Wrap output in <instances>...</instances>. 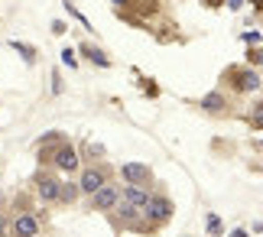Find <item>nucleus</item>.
I'll return each mask as SVG.
<instances>
[{
  "label": "nucleus",
  "mask_w": 263,
  "mask_h": 237,
  "mask_svg": "<svg viewBox=\"0 0 263 237\" xmlns=\"http://www.w3.org/2000/svg\"><path fill=\"white\" fill-rule=\"evenodd\" d=\"M52 91H55V95L62 91V78H59V71H52Z\"/></svg>",
  "instance_id": "412c9836"
},
{
  "label": "nucleus",
  "mask_w": 263,
  "mask_h": 237,
  "mask_svg": "<svg viewBox=\"0 0 263 237\" xmlns=\"http://www.w3.org/2000/svg\"><path fill=\"white\" fill-rule=\"evenodd\" d=\"M82 56H85V59H91L98 68H110V59H107L104 52H101V49H95L91 43H85V46H82Z\"/></svg>",
  "instance_id": "f8f14e48"
},
{
  "label": "nucleus",
  "mask_w": 263,
  "mask_h": 237,
  "mask_svg": "<svg viewBox=\"0 0 263 237\" xmlns=\"http://www.w3.org/2000/svg\"><path fill=\"white\" fill-rule=\"evenodd\" d=\"M117 202H120V189H117V185H110V182H104L95 195H91V208H98V211L114 208Z\"/></svg>",
  "instance_id": "20e7f679"
},
{
  "label": "nucleus",
  "mask_w": 263,
  "mask_h": 237,
  "mask_svg": "<svg viewBox=\"0 0 263 237\" xmlns=\"http://www.w3.org/2000/svg\"><path fill=\"white\" fill-rule=\"evenodd\" d=\"M0 237H10V221H7V214H0Z\"/></svg>",
  "instance_id": "aec40b11"
},
{
  "label": "nucleus",
  "mask_w": 263,
  "mask_h": 237,
  "mask_svg": "<svg viewBox=\"0 0 263 237\" xmlns=\"http://www.w3.org/2000/svg\"><path fill=\"white\" fill-rule=\"evenodd\" d=\"M198 107H201V111H211V114H221V111H228V101H224V95L211 91V95L201 98V104H198Z\"/></svg>",
  "instance_id": "9d476101"
},
{
  "label": "nucleus",
  "mask_w": 263,
  "mask_h": 237,
  "mask_svg": "<svg viewBox=\"0 0 263 237\" xmlns=\"http://www.w3.org/2000/svg\"><path fill=\"white\" fill-rule=\"evenodd\" d=\"M36 195L43 202H55L59 198V179L52 176V172H39V179H36Z\"/></svg>",
  "instance_id": "0eeeda50"
},
{
  "label": "nucleus",
  "mask_w": 263,
  "mask_h": 237,
  "mask_svg": "<svg viewBox=\"0 0 263 237\" xmlns=\"http://www.w3.org/2000/svg\"><path fill=\"white\" fill-rule=\"evenodd\" d=\"M114 208H117V214H120V221H127L130 228L137 224V214H140V208H134V205H127V202H117Z\"/></svg>",
  "instance_id": "ddd939ff"
},
{
  "label": "nucleus",
  "mask_w": 263,
  "mask_h": 237,
  "mask_svg": "<svg viewBox=\"0 0 263 237\" xmlns=\"http://www.w3.org/2000/svg\"><path fill=\"white\" fill-rule=\"evenodd\" d=\"M52 33H59V36L65 33V23H62V20H52Z\"/></svg>",
  "instance_id": "4be33fe9"
},
{
  "label": "nucleus",
  "mask_w": 263,
  "mask_h": 237,
  "mask_svg": "<svg viewBox=\"0 0 263 237\" xmlns=\"http://www.w3.org/2000/svg\"><path fill=\"white\" fill-rule=\"evenodd\" d=\"M228 85H234L237 91H257L260 88V75L250 68H228Z\"/></svg>",
  "instance_id": "7ed1b4c3"
},
{
  "label": "nucleus",
  "mask_w": 263,
  "mask_h": 237,
  "mask_svg": "<svg viewBox=\"0 0 263 237\" xmlns=\"http://www.w3.org/2000/svg\"><path fill=\"white\" fill-rule=\"evenodd\" d=\"M130 7H137L143 16H153L159 10V0H130Z\"/></svg>",
  "instance_id": "4468645a"
},
{
  "label": "nucleus",
  "mask_w": 263,
  "mask_h": 237,
  "mask_svg": "<svg viewBox=\"0 0 263 237\" xmlns=\"http://www.w3.org/2000/svg\"><path fill=\"white\" fill-rule=\"evenodd\" d=\"M104 182H107V169H95V166H91V169H85V172H82V179H78V192L95 195Z\"/></svg>",
  "instance_id": "423d86ee"
},
{
  "label": "nucleus",
  "mask_w": 263,
  "mask_h": 237,
  "mask_svg": "<svg viewBox=\"0 0 263 237\" xmlns=\"http://www.w3.org/2000/svg\"><path fill=\"white\" fill-rule=\"evenodd\" d=\"M240 4H244V0H228V7H231V10H237Z\"/></svg>",
  "instance_id": "a878e982"
},
{
  "label": "nucleus",
  "mask_w": 263,
  "mask_h": 237,
  "mask_svg": "<svg viewBox=\"0 0 263 237\" xmlns=\"http://www.w3.org/2000/svg\"><path fill=\"white\" fill-rule=\"evenodd\" d=\"M244 43H247V46H257V43H260V29H250V33H244Z\"/></svg>",
  "instance_id": "a211bd4d"
},
{
  "label": "nucleus",
  "mask_w": 263,
  "mask_h": 237,
  "mask_svg": "<svg viewBox=\"0 0 263 237\" xmlns=\"http://www.w3.org/2000/svg\"><path fill=\"white\" fill-rule=\"evenodd\" d=\"M247 59H250V65H260V62H263V52H260V49H250V52H247Z\"/></svg>",
  "instance_id": "6ab92c4d"
},
{
  "label": "nucleus",
  "mask_w": 263,
  "mask_h": 237,
  "mask_svg": "<svg viewBox=\"0 0 263 237\" xmlns=\"http://www.w3.org/2000/svg\"><path fill=\"white\" fill-rule=\"evenodd\" d=\"M62 62H65L68 68H78V59H75V52H72V49H62Z\"/></svg>",
  "instance_id": "f3484780"
},
{
  "label": "nucleus",
  "mask_w": 263,
  "mask_h": 237,
  "mask_svg": "<svg viewBox=\"0 0 263 237\" xmlns=\"http://www.w3.org/2000/svg\"><path fill=\"white\" fill-rule=\"evenodd\" d=\"M231 237H247V231H244V228H237V231H231Z\"/></svg>",
  "instance_id": "393cba45"
},
{
  "label": "nucleus",
  "mask_w": 263,
  "mask_h": 237,
  "mask_svg": "<svg viewBox=\"0 0 263 237\" xmlns=\"http://www.w3.org/2000/svg\"><path fill=\"white\" fill-rule=\"evenodd\" d=\"M149 195H153V192H149L146 185H127V189H124V202L134 205V208H143V205L149 202Z\"/></svg>",
  "instance_id": "1a4fd4ad"
},
{
  "label": "nucleus",
  "mask_w": 263,
  "mask_h": 237,
  "mask_svg": "<svg viewBox=\"0 0 263 237\" xmlns=\"http://www.w3.org/2000/svg\"><path fill=\"white\" fill-rule=\"evenodd\" d=\"M10 46H13L16 52L26 59V62H36V49H33V46H26V43H16V39H13V43H10Z\"/></svg>",
  "instance_id": "2eb2a0df"
},
{
  "label": "nucleus",
  "mask_w": 263,
  "mask_h": 237,
  "mask_svg": "<svg viewBox=\"0 0 263 237\" xmlns=\"http://www.w3.org/2000/svg\"><path fill=\"white\" fill-rule=\"evenodd\" d=\"M208 234H211V237L221 234V218H218V214H208Z\"/></svg>",
  "instance_id": "dca6fc26"
},
{
  "label": "nucleus",
  "mask_w": 263,
  "mask_h": 237,
  "mask_svg": "<svg viewBox=\"0 0 263 237\" xmlns=\"http://www.w3.org/2000/svg\"><path fill=\"white\" fill-rule=\"evenodd\" d=\"M110 4H114V7H120V10H124V7H130V0H110Z\"/></svg>",
  "instance_id": "b1692460"
},
{
  "label": "nucleus",
  "mask_w": 263,
  "mask_h": 237,
  "mask_svg": "<svg viewBox=\"0 0 263 237\" xmlns=\"http://www.w3.org/2000/svg\"><path fill=\"white\" fill-rule=\"evenodd\" d=\"M205 7H211V10H218V7H224V0H205Z\"/></svg>",
  "instance_id": "5701e85b"
},
{
  "label": "nucleus",
  "mask_w": 263,
  "mask_h": 237,
  "mask_svg": "<svg viewBox=\"0 0 263 237\" xmlns=\"http://www.w3.org/2000/svg\"><path fill=\"white\" fill-rule=\"evenodd\" d=\"M78 182H59V198L55 202H62V205H75L78 202Z\"/></svg>",
  "instance_id": "9b49d317"
},
{
  "label": "nucleus",
  "mask_w": 263,
  "mask_h": 237,
  "mask_svg": "<svg viewBox=\"0 0 263 237\" xmlns=\"http://www.w3.org/2000/svg\"><path fill=\"white\" fill-rule=\"evenodd\" d=\"M140 214H143L153 228H159V224H166L169 218H173V202H169L166 195H149V202L140 208Z\"/></svg>",
  "instance_id": "f257e3e1"
},
{
  "label": "nucleus",
  "mask_w": 263,
  "mask_h": 237,
  "mask_svg": "<svg viewBox=\"0 0 263 237\" xmlns=\"http://www.w3.org/2000/svg\"><path fill=\"white\" fill-rule=\"evenodd\" d=\"M49 166H55V169H62V172H75L82 162H78L75 147H68V143H55L52 156H49Z\"/></svg>",
  "instance_id": "f03ea898"
},
{
  "label": "nucleus",
  "mask_w": 263,
  "mask_h": 237,
  "mask_svg": "<svg viewBox=\"0 0 263 237\" xmlns=\"http://www.w3.org/2000/svg\"><path fill=\"white\" fill-rule=\"evenodd\" d=\"M39 234V221H36V214H16L13 221H10V237H36Z\"/></svg>",
  "instance_id": "39448f33"
},
{
  "label": "nucleus",
  "mask_w": 263,
  "mask_h": 237,
  "mask_svg": "<svg viewBox=\"0 0 263 237\" xmlns=\"http://www.w3.org/2000/svg\"><path fill=\"white\" fill-rule=\"evenodd\" d=\"M120 176L127 179V185H146L149 182V166L146 162H124Z\"/></svg>",
  "instance_id": "6e6552de"
}]
</instances>
